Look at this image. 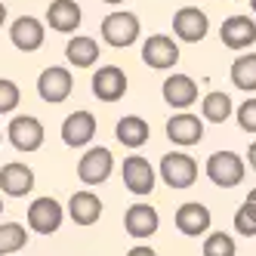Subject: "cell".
I'll return each instance as SVG.
<instances>
[{"instance_id": "6da1fadb", "label": "cell", "mask_w": 256, "mask_h": 256, "mask_svg": "<svg viewBox=\"0 0 256 256\" xmlns=\"http://www.w3.org/2000/svg\"><path fill=\"white\" fill-rule=\"evenodd\" d=\"M99 34H102V40L108 46H114V50H126V46H133L139 40V34H142V25H139V16L130 12V10H114V12H108L102 25H99Z\"/></svg>"}, {"instance_id": "7a4b0ae2", "label": "cell", "mask_w": 256, "mask_h": 256, "mask_svg": "<svg viewBox=\"0 0 256 256\" xmlns=\"http://www.w3.org/2000/svg\"><path fill=\"white\" fill-rule=\"evenodd\" d=\"M204 173L216 188H238L247 176V164L238 152H213L204 164Z\"/></svg>"}, {"instance_id": "3957f363", "label": "cell", "mask_w": 256, "mask_h": 256, "mask_svg": "<svg viewBox=\"0 0 256 256\" xmlns=\"http://www.w3.org/2000/svg\"><path fill=\"white\" fill-rule=\"evenodd\" d=\"M158 176L164 179V186H170L176 192L182 188H192L198 182V160L186 152H167L160 158V167H158Z\"/></svg>"}, {"instance_id": "277c9868", "label": "cell", "mask_w": 256, "mask_h": 256, "mask_svg": "<svg viewBox=\"0 0 256 256\" xmlns=\"http://www.w3.org/2000/svg\"><path fill=\"white\" fill-rule=\"evenodd\" d=\"M112 173H114V154L108 152L105 145H93V148H86L80 154V160H78V179L84 182L86 188L108 182Z\"/></svg>"}, {"instance_id": "5b68a950", "label": "cell", "mask_w": 256, "mask_h": 256, "mask_svg": "<svg viewBox=\"0 0 256 256\" xmlns=\"http://www.w3.org/2000/svg\"><path fill=\"white\" fill-rule=\"evenodd\" d=\"M120 176H124L126 192L136 194V198L152 194V192H154V186H158V170L148 164V158H142V154H130V158H124V164H120Z\"/></svg>"}, {"instance_id": "8992f818", "label": "cell", "mask_w": 256, "mask_h": 256, "mask_svg": "<svg viewBox=\"0 0 256 256\" xmlns=\"http://www.w3.org/2000/svg\"><path fill=\"white\" fill-rule=\"evenodd\" d=\"M44 124L34 118V114H16L6 126V139L16 152H38L40 145H44Z\"/></svg>"}, {"instance_id": "52a82bcc", "label": "cell", "mask_w": 256, "mask_h": 256, "mask_svg": "<svg viewBox=\"0 0 256 256\" xmlns=\"http://www.w3.org/2000/svg\"><path fill=\"white\" fill-rule=\"evenodd\" d=\"M71 90H74V78H71V71L65 65H50L40 71L38 78V96L50 105H59L71 96Z\"/></svg>"}, {"instance_id": "ba28073f", "label": "cell", "mask_w": 256, "mask_h": 256, "mask_svg": "<svg viewBox=\"0 0 256 256\" xmlns=\"http://www.w3.org/2000/svg\"><path fill=\"white\" fill-rule=\"evenodd\" d=\"M65 210L56 198H38L28 204V228L38 234H56L62 228Z\"/></svg>"}, {"instance_id": "9c48e42d", "label": "cell", "mask_w": 256, "mask_h": 256, "mask_svg": "<svg viewBox=\"0 0 256 256\" xmlns=\"http://www.w3.org/2000/svg\"><path fill=\"white\" fill-rule=\"evenodd\" d=\"M179 44L170 38V34H152L142 44V62L154 68V71H170L179 62Z\"/></svg>"}, {"instance_id": "30bf717a", "label": "cell", "mask_w": 256, "mask_h": 256, "mask_svg": "<svg viewBox=\"0 0 256 256\" xmlns=\"http://www.w3.org/2000/svg\"><path fill=\"white\" fill-rule=\"evenodd\" d=\"M173 34H176V40H182V44H200L210 34L207 12L198 10V6L176 10V16H173Z\"/></svg>"}, {"instance_id": "8fae6325", "label": "cell", "mask_w": 256, "mask_h": 256, "mask_svg": "<svg viewBox=\"0 0 256 256\" xmlns=\"http://www.w3.org/2000/svg\"><path fill=\"white\" fill-rule=\"evenodd\" d=\"M96 139V114L86 112V108H78L62 120V142L68 148H86L90 142Z\"/></svg>"}, {"instance_id": "7c38bea8", "label": "cell", "mask_w": 256, "mask_h": 256, "mask_svg": "<svg viewBox=\"0 0 256 256\" xmlns=\"http://www.w3.org/2000/svg\"><path fill=\"white\" fill-rule=\"evenodd\" d=\"M219 40H222L228 50H250L256 44V19L253 16H228V19H222V28H219Z\"/></svg>"}, {"instance_id": "4fadbf2b", "label": "cell", "mask_w": 256, "mask_h": 256, "mask_svg": "<svg viewBox=\"0 0 256 256\" xmlns=\"http://www.w3.org/2000/svg\"><path fill=\"white\" fill-rule=\"evenodd\" d=\"M90 86H93V96L99 102H118L124 99L126 93V74H124V68L118 65H99L93 71V80H90Z\"/></svg>"}, {"instance_id": "5bb4252c", "label": "cell", "mask_w": 256, "mask_h": 256, "mask_svg": "<svg viewBox=\"0 0 256 256\" xmlns=\"http://www.w3.org/2000/svg\"><path fill=\"white\" fill-rule=\"evenodd\" d=\"M176 228L186 234V238H200L207 234L210 226H213V213L207 204H198V200H186V204H179L176 216H173Z\"/></svg>"}, {"instance_id": "9a60e30c", "label": "cell", "mask_w": 256, "mask_h": 256, "mask_svg": "<svg viewBox=\"0 0 256 256\" xmlns=\"http://www.w3.org/2000/svg\"><path fill=\"white\" fill-rule=\"evenodd\" d=\"M10 40L22 52H38L46 40V28L38 16H19V19L10 25Z\"/></svg>"}, {"instance_id": "2e32d148", "label": "cell", "mask_w": 256, "mask_h": 256, "mask_svg": "<svg viewBox=\"0 0 256 256\" xmlns=\"http://www.w3.org/2000/svg\"><path fill=\"white\" fill-rule=\"evenodd\" d=\"M167 139L179 148H188V145H198L204 139V118H198L192 112H176L167 120Z\"/></svg>"}, {"instance_id": "e0dca14e", "label": "cell", "mask_w": 256, "mask_h": 256, "mask_svg": "<svg viewBox=\"0 0 256 256\" xmlns=\"http://www.w3.org/2000/svg\"><path fill=\"white\" fill-rule=\"evenodd\" d=\"M160 226V216L152 204H145V200H136V204H130V210L124 213V228L130 238H136V241H145V238H152Z\"/></svg>"}, {"instance_id": "ac0fdd59", "label": "cell", "mask_w": 256, "mask_h": 256, "mask_svg": "<svg viewBox=\"0 0 256 256\" xmlns=\"http://www.w3.org/2000/svg\"><path fill=\"white\" fill-rule=\"evenodd\" d=\"M160 96L170 108H176V112H188L198 102V84L188 74H170L160 86Z\"/></svg>"}, {"instance_id": "d6986e66", "label": "cell", "mask_w": 256, "mask_h": 256, "mask_svg": "<svg viewBox=\"0 0 256 256\" xmlns=\"http://www.w3.org/2000/svg\"><path fill=\"white\" fill-rule=\"evenodd\" d=\"M34 188V170L22 160H10L0 167V192L10 198H25Z\"/></svg>"}, {"instance_id": "ffe728a7", "label": "cell", "mask_w": 256, "mask_h": 256, "mask_svg": "<svg viewBox=\"0 0 256 256\" xmlns=\"http://www.w3.org/2000/svg\"><path fill=\"white\" fill-rule=\"evenodd\" d=\"M80 19H84V12L74 0H52L46 6V25L59 34H74L80 28Z\"/></svg>"}, {"instance_id": "44dd1931", "label": "cell", "mask_w": 256, "mask_h": 256, "mask_svg": "<svg viewBox=\"0 0 256 256\" xmlns=\"http://www.w3.org/2000/svg\"><path fill=\"white\" fill-rule=\"evenodd\" d=\"M68 216L74 219L78 226H93V222H99V216H102V200H99V194H93L90 188L74 192V194L68 198Z\"/></svg>"}, {"instance_id": "7402d4cb", "label": "cell", "mask_w": 256, "mask_h": 256, "mask_svg": "<svg viewBox=\"0 0 256 256\" xmlns=\"http://www.w3.org/2000/svg\"><path fill=\"white\" fill-rule=\"evenodd\" d=\"M114 136H118V142L124 148H142V145L152 139V126L139 114H124L118 120V126H114Z\"/></svg>"}, {"instance_id": "603a6c76", "label": "cell", "mask_w": 256, "mask_h": 256, "mask_svg": "<svg viewBox=\"0 0 256 256\" xmlns=\"http://www.w3.org/2000/svg\"><path fill=\"white\" fill-rule=\"evenodd\" d=\"M65 59L74 68H93L99 62V44H96V38L74 34V38L65 44Z\"/></svg>"}, {"instance_id": "cb8c5ba5", "label": "cell", "mask_w": 256, "mask_h": 256, "mask_svg": "<svg viewBox=\"0 0 256 256\" xmlns=\"http://www.w3.org/2000/svg\"><path fill=\"white\" fill-rule=\"evenodd\" d=\"M200 114H204L207 124H226L232 114H234V105H232V96L222 93V90H213L200 99Z\"/></svg>"}, {"instance_id": "d4e9b609", "label": "cell", "mask_w": 256, "mask_h": 256, "mask_svg": "<svg viewBox=\"0 0 256 256\" xmlns=\"http://www.w3.org/2000/svg\"><path fill=\"white\" fill-rule=\"evenodd\" d=\"M228 78L238 90L244 93H256V52H241L234 62H232V71Z\"/></svg>"}, {"instance_id": "484cf974", "label": "cell", "mask_w": 256, "mask_h": 256, "mask_svg": "<svg viewBox=\"0 0 256 256\" xmlns=\"http://www.w3.org/2000/svg\"><path fill=\"white\" fill-rule=\"evenodd\" d=\"M28 244V228L22 222H4L0 226V256H12L25 250Z\"/></svg>"}, {"instance_id": "4316f807", "label": "cell", "mask_w": 256, "mask_h": 256, "mask_svg": "<svg viewBox=\"0 0 256 256\" xmlns=\"http://www.w3.org/2000/svg\"><path fill=\"white\" fill-rule=\"evenodd\" d=\"M204 256H234L238 247H234V238L226 234V232H207L204 238Z\"/></svg>"}, {"instance_id": "83f0119b", "label": "cell", "mask_w": 256, "mask_h": 256, "mask_svg": "<svg viewBox=\"0 0 256 256\" xmlns=\"http://www.w3.org/2000/svg\"><path fill=\"white\" fill-rule=\"evenodd\" d=\"M234 232L244 238H256V204L253 200H244L234 210Z\"/></svg>"}, {"instance_id": "f1b7e54d", "label": "cell", "mask_w": 256, "mask_h": 256, "mask_svg": "<svg viewBox=\"0 0 256 256\" xmlns=\"http://www.w3.org/2000/svg\"><path fill=\"white\" fill-rule=\"evenodd\" d=\"M22 102V90L16 80L10 78H0V114H12Z\"/></svg>"}, {"instance_id": "f546056e", "label": "cell", "mask_w": 256, "mask_h": 256, "mask_svg": "<svg viewBox=\"0 0 256 256\" xmlns=\"http://www.w3.org/2000/svg\"><path fill=\"white\" fill-rule=\"evenodd\" d=\"M234 118H238V126H241L244 133H256V96L238 105Z\"/></svg>"}, {"instance_id": "4dcf8cb0", "label": "cell", "mask_w": 256, "mask_h": 256, "mask_svg": "<svg viewBox=\"0 0 256 256\" xmlns=\"http://www.w3.org/2000/svg\"><path fill=\"white\" fill-rule=\"evenodd\" d=\"M126 256H158V250H152L148 244H136V247L126 250Z\"/></svg>"}, {"instance_id": "1f68e13d", "label": "cell", "mask_w": 256, "mask_h": 256, "mask_svg": "<svg viewBox=\"0 0 256 256\" xmlns=\"http://www.w3.org/2000/svg\"><path fill=\"white\" fill-rule=\"evenodd\" d=\"M247 164H250V170L256 173V142L247 145Z\"/></svg>"}, {"instance_id": "d6a6232c", "label": "cell", "mask_w": 256, "mask_h": 256, "mask_svg": "<svg viewBox=\"0 0 256 256\" xmlns=\"http://www.w3.org/2000/svg\"><path fill=\"white\" fill-rule=\"evenodd\" d=\"M4 22H6V6L0 4V28H4Z\"/></svg>"}, {"instance_id": "836d02e7", "label": "cell", "mask_w": 256, "mask_h": 256, "mask_svg": "<svg viewBox=\"0 0 256 256\" xmlns=\"http://www.w3.org/2000/svg\"><path fill=\"white\" fill-rule=\"evenodd\" d=\"M102 4H108V6H120L124 0H102Z\"/></svg>"}, {"instance_id": "e575fe53", "label": "cell", "mask_w": 256, "mask_h": 256, "mask_svg": "<svg viewBox=\"0 0 256 256\" xmlns=\"http://www.w3.org/2000/svg\"><path fill=\"white\" fill-rule=\"evenodd\" d=\"M247 200H253V204H256V188H250V192H247Z\"/></svg>"}, {"instance_id": "d590c367", "label": "cell", "mask_w": 256, "mask_h": 256, "mask_svg": "<svg viewBox=\"0 0 256 256\" xmlns=\"http://www.w3.org/2000/svg\"><path fill=\"white\" fill-rule=\"evenodd\" d=\"M250 10H253V16H256V0H250Z\"/></svg>"}, {"instance_id": "8d00e7d4", "label": "cell", "mask_w": 256, "mask_h": 256, "mask_svg": "<svg viewBox=\"0 0 256 256\" xmlns=\"http://www.w3.org/2000/svg\"><path fill=\"white\" fill-rule=\"evenodd\" d=\"M0 213H4V198H0Z\"/></svg>"}, {"instance_id": "74e56055", "label": "cell", "mask_w": 256, "mask_h": 256, "mask_svg": "<svg viewBox=\"0 0 256 256\" xmlns=\"http://www.w3.org/2000/svg\"><path fill=\"white\" fill-rule=\"evenodd\" d=\"M0 142H4V133H0Z\"/></svg>"}]
</instances>
